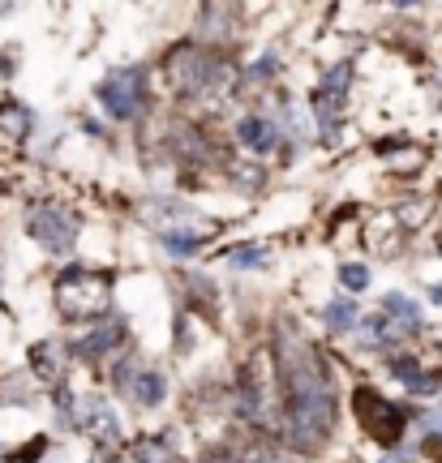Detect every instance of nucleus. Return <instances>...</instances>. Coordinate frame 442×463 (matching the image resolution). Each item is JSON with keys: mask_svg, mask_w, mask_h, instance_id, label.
Returning <instances> with one entry per match:
<instances>
[{"mask_svg": "<svg viewBox=\"0 0 442 463\" xmlns=\"http://www.w3.org/2000/svg\"><path fill=\"white\" fill-rule=\"evenodd\" d=\"M120 339H125V326H99V331H91L86 339H78L73 344V352L82 356V361H99V356H108V352H116L120 347Z\"/></svg>", "mask_w": 442, "mask_h": 463, "instance_id": "nucleus-11", "label": "nucleus"}, {"mask_svg": "<svg viewBox=\"0 0 442 463\" xmlns=\"http://www.w3.org/2000/svg\"><path fill=\"white\" fill-rule=\"evenodd\" d=\"M279 391H283V438L296 450H318L335 425V386L327 361L305 339H279Z\"/></svg>", "mask_w": 442, "mask_h": 463, "instance_id": "nucleus-1", "label": "nucleus"}, {"mask_svg": "<svg viewBox=\"0 0 442 463\" xmlns=\"http://www.w3.org/2000/svg\"><path fill=\"white\" fill-rule=\"evenodd\" d=\"M116 382H120L142 408H155V403H164V395H168L164 373H155V369H120Z\"/></svg>", "mask_w": 442, "mask_h": 463, "instance_id": "nucleus-10", "label": "nucleus"}, {"mask_svg": "<svg viewBox=\"0 0 442 463\" xmlns=\"http://www.w3.org/2000/svg\"><path fill=\"white\" fill-rule=\"evenodd\" d=\"M322 322H327L331 331H352V322H357V305H352L348 297H335L327 309H322Z\"/></svg>", "mask_w": 442, "mask_h": 463, "instance_id": "nucleus-16", "label": "nucleus"}, {"mask_svg": "<svg viewBox=\"0 0 442 463\" xmlns=\"http://www.w3.org/2000/svg\"><path fill=\"white\" fill-rule=\"evenodd\" d=\"M438 386H442V378H438V373H426V378H417V382H412L408 391H417V395H434Z\"/></svg>", "mask_w": 442, "mask_h": 463, "instance_id": "nucleus-22", "label": "nucleus"}, {"mask_svg": "<svg viewBox=\"0 0 442 463\" xmlns=\"http://www.w3.org/2000/svg\"><path fill=\"white\" fill-rule=\"evenodd\" d=\"M340 283H344L348 292H365V288H370V270H365V266H344V270H340Z\"/></svg>", "mask_w": 442, "mask_h": 463, "instance_id": "nucleus-20", "label": "nucleus"}, {"mask_svg": "<svg viewBox=\"0 0 442 463\" xmlns=\"http://www.w3.org/2000/svg\"><path fill=\"white\" fill-rule=\"evenodd\" d=\"M236 133H241V142H245L249 150H258V155H266V150H275V125L271 120H263V116H245L241 125H236Z\"/></svg>", "mask_w": 442, "mask_h": 463, "instance_id": "nucleus-12", "label": "nucleus"}, {"mask_svg": "<svg viewBox=\"0 0 442 463\" xmlns=\"http://www.w3.org/2000/svg\"><path fill=\"white\" fill-rule=\"evenodd\" d=\"M228 262L232 266H266V249L241 245V249H232V253H228Z\"/></svg>", "mask_w": 442, "mask_h": 463, "instance_id": "nucleus-19", "label": "nucleus"}, {"mask_svg": "<svg viewBox=\"0 0 442 463\" xmlns=\"http://www.w3.org/2000/svg\"><path fill=\"white\" fill-rule=\"evenodd\" d=\"M31 361H34V369H39V378L52 382V386H56V382H61V373H65V369H61V347H56V344H39L31 352Z\"/></svg>", "mask_w": 442, "mask_h": 463, "instance_id": "nucleus-14", "label": "nucleus"}, {"mask_svg": "<svg viewBox=\"0 0 442 463\" xmlns=\"http://www.w3.org/2000/svg\"><path fill=\"white\" fill-rule=\"evenodd\" d=\"M73 425H78L82 433H91L95 442H103V447L120 442V420H116L112 403H108V399H99V395H82V399H78Z\"/></svg>", "mask_w": 442, "mask_h": 463, "instance_id": "nucleus-9", "label": "nucleus"}, {"mask_svg": "<svg viewBox=\"0 0 442 463\" xmlns=\"http://www.w3.org/2000/svg\"><path fill=\"white\" fill-rule=\"evenodd\" d=\"M99 99H103V108H108L116 120H130V116H138L142 99H147V73L138 65L112 69V73L103 78V86H99Z\"/></svg>", "mask_w": 442, "mask_h": 463, "instance_id": "nucleus-6", "label": "nucleus"}, {"mask_svg": "<svg viewBox=\"0 0 442 463\" xmlns=\"http://www.w3.org/2000/svg\"><path fill=\"white\" fill-rule=\"evenodd\" d=\"M382 317H387V322H399L404 331H417V326H421V305H412V300L399 297V292H387V297H382Z\"/></svg>", "mask_w": 442, "mask_h": 463, "instance_id": "nucleus-13", "label": "nucleus"}, {"mask_svg": "<svg viewBox=\"0 0 442 463\" xmlns=\"http://www.w3.org/2000/svg\"><path fill=\"white\" fill-rule=\"evenodd\" d=\"M207 245V236H197V232H168L164 236V249L168 253H177V258H189L194 249Z\"/></svg>", "mask_w": 442, "mask_h": 463, "instance_id": "nucleus-17", "label": "nucleus"}, {"mask_svg": "<svg viewBox=\"0 0 442 463\" xmlns=\"http://www.w3.org/2000/svg\"><path fill=\"white\" fill-rule=\"evenodd\" d=\"M348 78H352V65H331L322 73V82L313 86V116L322 129H335V116L344 112V90H348Z\"/></svg>", "mask_w": 442, "mask_h": 463, "instance_id": "nucleus-8", "label": "nucleus"}, {"mask_svg": "<svg viewBox=\"0 0 442 463\" xmlns=\"http://www.w3.org/2000/svg\"><path fill=\"white\" fill-rule=\"evenodd\" d=\"M352 408H357L360 430L370 433L374 442L395 447V442L404 438V425H408V408H404V403H391V399H382L378 391L360 386L357 395H352Z\"/></svg>", "mask_w": 442, "mask_h": 463, "instance_id": "nucleus-5", "label": "nucleus"}, {"mask_svg": "<svg viewBox=\"0 0 442 463\" xmlns=\"http://www.w3.org/2000/svg\"><path fill=\"white\" fill-rule=\"evenodd\" d=\"M275 73H279V56H275V52H266L263 61L249 69V82H266V78H275Z\"/></svg>", "mask_w": 442, "mask_h": 463, "instance_id": "nucleus-21", "label": "nucleus"}, {"mask_svg": "<svg viewBox=\"0 0 442 463\" xmlns=\"http://www.w3.org/2000/svg\"><path fill=\"white\" fill-rule=\"evenodd\" d=\"M31 236L48 249V253H69V249L78 245V219H73V211L56 206V202L34 206L31 211Z\"/></svg>", "mask_w": 442, "mask_h": 463, "instance_id": "nucleus-7", "label": "nucleus"}, {"mask_svg": "<svg viewBox=\"0 0 442 463\" xmlns=\"http://www.w3.org/2000/svg\"><path fill=\"white\" fill-rule=\"evenodd\" d=\"M228 463H279V459H275V450L266 447V442L249 438V442H232Z\"/></svg>", "mask_w": 442, "mask_h": 463, "instance_id": "nucleus-15", "label": "nucleus"}, {"mask_svg": "<svg viewBox=\"0 0 442 463\" xmlns=\"http://www.w3.org/2000/svg\"><path fill=\"white\" fill-rule=\"evenodd\" d=\"M168 73H172V86L189 99H224L232 86V65L224 56H215L211 48H180L172 52L168 61Z\"/></svg>", "mask_w": 442, "mask_h": 463, "instance_id": "nucleus-2", "label": "nucleus"}, {"mask_svg": "<svg viewBox=\"0 0 442 463\" xmlns=\"http://www.w3.org/2000/svg\"><path fill=\"white\" fill-rule=\"evenodd\" d=\"M395 378L408 382V386H412V382L421 378V369H417V361H395Z\"/></svg>", "mask_w": 442, "mask_h": 463, "instance_id": "nucleus-23", "label": "nucleus"}, {"mask_svg": "<svg viewBox=\"0 0 442 463\" xmlns=\"http://www.w3.org/2000/svg\"><path fill=\"white\" fill-rule=\"evenodd\" d=\"M138 463H172V450H168L164 438H150V442H138Z\"/></svg>", "mask_w": 442, "mask_h": 463, "instance_id": "nucleus-18", "label": "nucleus"}, {"mask_svg": "<svg viewBox=\"0 0 442 463\" xmlns=\"http://www.w3.org/2000/svg\"><path fill=\"white\" fill-rule=\"evenodd\" d=\"M56 309L69 317V322H91V317H103L112 309V279L103 270H91V266L73 262L56 275Z\"/></svg>", "mask_w": 442, "mask_h": 463, "instance_id": "nucleus-3", "label": "nucleus"}, {"mask_svg": "<svg viewBox=\"0 0 442 463\" xmlns=\"http://www.w3.org/2000/svg\"><path fill=\"white\" fill-rule=\"evenodd\" d=\"M279 408H283L279 369H275V361H271V352L258 347V352L245 361V369H241V412H245V420L263 425V430H275V425L283 430Z\"/></svg>", "mask_w": 442, "mask_h": 463, "instance_id": "nucleus-4", "label": "nucleus"}]
</instances>
